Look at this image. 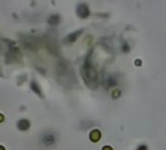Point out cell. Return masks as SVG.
Masks as SVG:
<instances>
[{
	"label": "cell",
	"instance_id": "cell-1",
	"mask_svg": "<svg viewBox=\"0 0 166 150\" xmlns=\"http://www.w3.org/2000/svg\"><path fill=\"white\" fill-rule=\"evenodd\" d=\"M92 53L93 51H90L88 55H87L86 59H85L84 64L82 67V76L84 79L86 85H88L91 88H96L98 85V80H99V75L98 71L96 70L93 61H92Z\"/></svg>",
	"mask_w": 166,
	"mask_h": 150
},
{
	"label": "cell",
	"instance_id": "cell-2",
	"mask_svg": "<svg viewBox=\"0 0 166 150\" xmlns=\"http://www.w3.org/2000/svg\"><path fill=\"white\" fill-rule=\"evenodd\" d=\"M57 73H58V79L65 87H70L75 83V76L73 74L72 68L70 67L68 63L65 61H61L58 64L57 68Z\"/></svg>",
	"mask_w": 166,
	"mask_h": 150
},
{
	"label": "cell",
	"instance_id": "cell-3",
	"mask_svg": "<svg viewBox=\"0 0 166 150\" xmlns=\"http://www.w3.org/2000/svg\"><path fill=\"white\" fill-rule=\"evenodd\" d=\"M76 13L79 18L81 19H86L88 18L90 15V10L88 5H86L85 3H80L77 5L76 8Z\"/></svg>",
	"mask_w": 166,
	"mask_h": 150
},
{
	"label": "cell",
	"instance_id": "cell-4",
	"mask_svg": "<svg viewBox=\"0 0 166 150\" xmlns=\"http://www.w3.org/2000/svg\"><path fill=\"white\" fill-rule=\"evenodd\" d=\"M56 137L54 134L52 133H45V134L42 135V143H43L45 146H52L56 143Z\"/></svg>",
	"mask_w": 166,
	"mask_h": 150
},
{
	"label": "cell",
	"instance_id": "cell-5",
	"mask_svg": "<svg viewBox=\"0 0 166 150\" xmlns=\"http://www.w3.org/2000/svg\"><path fill=\"white\" fill-rule=\"evenodd\" d=\"M82 31L83 30L80 29V30H76V31L68 34V36L66 37V43H72L74 41H76V39L78 38V36H80V34L82 33Z\"/></svg>",
	"mask_w": 166,
	"mask_h": 150
},
{
	"label": "cell",
	"instance_id": "cell-6",
	"mask_svg": "<svg viewBox=\"0 0 166 150\" xmlns=\"http://www.w3.org/2000/svg\"><path fill=\"white\" fill-rule=\"evenodd\" d=\"M90 139L92 140V141H98V140L101 139V132H100L99 130H93L91 133H90Z\"/></svg>",
	"mask_w": 166,
	"mask_h": 150
},
{
	"label": "cell",
	"instance_id": "cell-7",
	"mask_svg": "<svg viewBox=\"0 0 166 150\" xmlns=\"http://www.w3.org/2000/svg\"><path fill=\"white\" fill-rule=\"evenodd\" d=\"M18 127L22 131H27V129L29 128V122H28L27 120H25V119H23V120L19 121Z\"/></svg>",
	"mask_w": 166,
	"mask_h": 150
},
{
	"label": "cell",
	"instance_id": "cell-8",
	"mask_svg": "<svg viewBox=\"0 0 166 150\" xmlns=\"http://www.w3.org/2000/svg\"><path fill=\"white\" fill-rule=\"evenodd\" d=\"M117 83V80L116 78H114L113 76H110L108 78H106V85L108 88H110V87H113V86L116 85Z\"/></svg>",
	"mask_w": 166,
	"mask_h": 150
},
{
	"label": "cell",
	"instance_id": "cell-9",
	"mask_svg": "<svg viewBox=\"0 0 166 150\" xmlns=\"http://www.w3.org/2000/svg\"><path fill=\"white\" fill-rule=\"evenodd\" d=\"M48 21H49V23H51V25H58V23H60L61 19L58 15H52L49 18Z\"/></svg>",
	"mask_w": 166,
	"mask_h": 150
},
{
	"label": "cell",
	"instance_id": "cell-10",
	"mask_svg": "<svg viewBox=\"0 0 166 150\" xmlns=\"http://www.w3.org/2000/svg\"><path fill=\"white\" fill-rule=\"evenodd\" d=\"M31 88L33 90H34V92H36L38 95H41V92H40V90H39V87H38V85L36 84V83H31Z\"/></svg>",
	"mask_w": 166,
	"mask_h": 150
},
{
	"label": "cell",
	"instance_id": "cell-11",
	"mask_svg": "<svg viewBox=\"0 0 166 150\" xmlns=\"http://www.w3.org/2000/svg\"><path fill=\"white\" fill-rule=\"evenodd\" d=\"M137 150H148V146H147L146 144H141L138 146Z\"/></svg>",
	"mask_w": 166,
	"mask_h": 150
},
{
	"label": "cell",
	"instance_id": "cell-12",
	"mask_svg": "<svg viewBox=\"0 0 166 150\" xmlns=\"http://www.w3.org/2000/svg\"><path fill=\"white\" fill-rule=\"evenodd\" d=\"M103 150H112V148H111L110 146H108V145H106V146H105L103 148Z\"/></svg>",
	"mask_w": 166,
	"mask_h": 150
},
{
	"label": "cell",
	"instance_id": "cell-13",
	"mask_svg": "<svg viewBox=\"0 0 166 150\" xmlns=\"http://www.w3.org/2000/svg\"><path fill=\"white\" fill-rule=\"evenodd\" d=\"M0 150H5V149H4V148H3V147H2V146H0Z\"/></svg>",
	"mask_w": 166,
	"mask_h": 150
}]
</instances>
